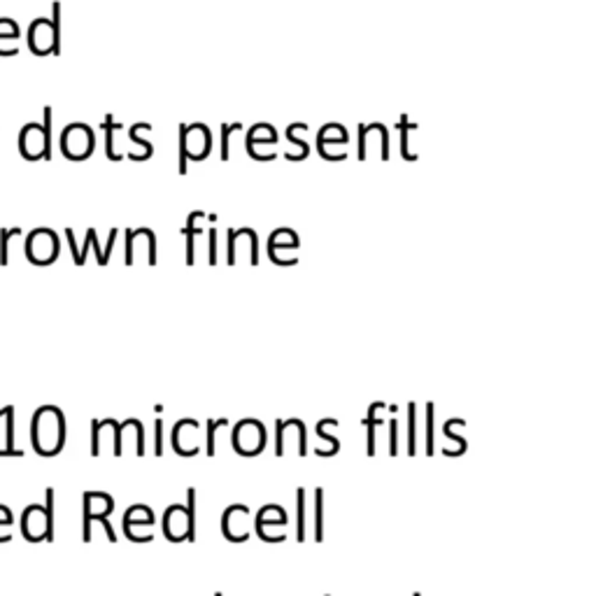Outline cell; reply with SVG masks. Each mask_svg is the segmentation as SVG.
Wrapping results in <instances>:
<instances>
[{"mask_svg": "<svg viewBox=\"0 0 596 596\" xmlns=\"http://www.w3.org/2000/svg\"><path fill=\"white\" fill-rule=\"evenodd\" d=\"M28 47L36 56L61 54V5L54 3V19H36L28 28Z\"/></svg>", "mask_w": 596, "mask_h": 596, "instance_id": "1", "label": "cell"}, {"mask_svg": "<svg viewBox=\"0 0 596 596\" xmlns=\"http://www.w3.org/2000/svg\"><path fill=\"white\" fill-rule=\"evenodd\" d=\"M61 152L72 161L89 158L94 152V133L87 124H70L61 133Z\"/></svg>", "mask_w": 596, "mask_h": 596, "instance_id": "2", "label": "cell"}, {"mask_svg": "<svg viewBox=\"0 0 596 596\" xmlns=\"http://www.w3.org/2000/svg\"><path fill=\"white\" fill-rule=\"evenodd\" d=\"M180 149L187 152L191 161H203L212 149V133L205 124L182 126L180 131Z\"/></svg>", "mask_w": 596, "mask_h": 596, "instance_id": "3", "label": "cell"}, {"mask_svg": "<svg viewBox=\"0 0 596 596\" xmlns=\"http://www.w3.org/2000/svg\"><path fill=\"white\" fill-rule=\"evenodd\" d=\"M19 149L21 156L28 161H38V158L47 156V161L52 158V140L47 138L45 126L40 124H26L19 136Z\"/></svg>", "mask_w": 596, "mask_h": 596, "instance_id": "4", "label": "cell"}, {"mask_svg": "<svg viewBox=\"0 0 596 596\" xmlns=\"http://www.w3.org/2000/svg\"><path fill=\"white\" fill-rule=\"evenodd\" d=\"M58 254V240L52 231L38 229L33 231L26 240V256L31 264L36 266H49L54 264V259Z\"/></svg>", "mask_w": 596, "mask_h": 596, "instance_id": "5", "label": "cell"}, {"mask_svg": "<svg viewBox=\"0 0 596 596\" xmlns=\"http://www.w3.org/2000/svg\"><path fill=\"white\" fill-rule=\"evenodd\" d=\"M280 247H284V249H296L298 247V238H296V233L293 231H287V229H280V231H275L273 236H271V240H268V254H275V251H278Z\"/></svg>", "mask_w": 596, "mask_h": 596, "instance_id": "6", "label": "cell"}, {"mask_svg": "<svg viewBox=\"0 0 596 596\" xmlns=\"http://www.w3.org/2000/svg\"><path fill=\"white\" fill-rule=\"evenodd\" d=\"M0 417H5V422H7V445H5V450H0V457H5V455H12V457H21L23 452L21 450H14V408L12 406H7L0 410Z\"/></svg>", "mask_w": 596, "mask_h": 596, "instance_id": "7", "label": "cell"}, {"mask_svg": "<svg viewBox=\"0 0 596 596\" xmlns=\"http://www.w3.org/2000/svg\"><path fill=\"white\" fill-rule=\"evenodd\" d=\"M19 233H21L19 229H12V231L3 229V231H0V266L10 264V238L19 236Z\"/></svg>", "mask_w": 596, "mask_h": 596, "instance_id": "8", "label": "cell"}, {"mask_svg": "<svg viewBox=\"0 0 596 596\" xmlns=\"http://www.w3.org/2000/svg\"><path fill=\"white\" fill-rule=\"evenodd\" d=\"M47 506H45V517H47V543L54 541V489H47Z\"/></svg>", "mask_w": 596, "mask_h": 596, "instance_id": "9", "label": "cell"}, {"mask_svg": "<svg viewBox=\"0 0 596 596\" xmlns=\"http://www.w3.org/2000/svg\"><path fill=\"white\" fill-rule=\"evenodd\" d=\"M0 40H19V26H16L14 19H0Z\"/></svg>", "mask_w": 596, "mask_h": 596, "instance_id": "10", "label": "cell"}, {"mask_svg": "<svg viewBox=\"0 0 596 596\" xmlns=\"http://www.w3.org/2000/svg\"><path fill=\"white\" fill-rule=\"evenodd\" d=\"M305 492L298 489V541H305Z\"/></svg>", "mask_w": 596, "mask_h": 596, "instance_id": "11", "label": "cell"}, {"mask_svg": "<svg viewBox=\"0 0 596 596\" xmlns=\"http://www.w3.org/2000/svg\"><path fill=\"white\" fill-rule=\"evenodd\" d=\"M226 424H229L226 419H220V422L210 419V422H207V455H210V457L215 455V433H217V426H226Z\"/></svg>", "mask_w": 596, "mask_h": 596, "instance_id": "12", "label": "cell"}, {"mask_svg": "<svg viewBox=\"0 0 596 596\" xmlns=\"http://www.w3.org/2000/svg\"><path fill=\"white\" fill-rule=\"evenodd\" d=\"M236 129H240V124H233V126H231V124H224V126H222V158H224V161H229V136H231V133L236 131Z\"/></svg>", "mask_w": 596, "mask_h": 596, "instance_id": "13", "label": "cell"}, {"mask_svg": "<svg viewBox=\"0 0 596 596\" xmlns=\"http://www.w3.org/2000/svg\"><path fill=\"white\" fill-rule=\"evenodd\" d=\"M131 140L136 142V145H140V147H142V156H145V161H147V158L152 156V142L142 140V138L138 136V124H136V126H133V129H131Z\"/></svg>", "mask_w": 596, "mask_h": 596, "instance_id": "14", "label": "cell"}, {"mask_svg": "<svg viewBox=\"0 0 596 596\" xmlns=\"http://www.w3.org/2000/svg\"><path fill=\"white\" fill-rule=\"evenodd\" d=\"M91 426H94V443H91V455L98 457L100 455V422H98V419H94Z\"/></svg>", "mask_w": 596, "mask_h": 596, "instance_id": "15", "label": "cell"}, {"mask_svg": "<svg viewBox=\"0 0 596 596\" xmlns=\"http://www.w3.org/2000/svg\"><path fill=\"white\" fill-rule=\"evenodd\" d=\"M210 264H217V233H215V229H210Z\"/></svg>", "mask_w": 596, "mask_h": 596, "instance_id": "16", "label": "cell"}, {"mask_svg": "<svg viewBox=\"0 0 596 596\" xmlns=\"http://www.w3.org/2000/svg\"><path fill=\"white\" fill-rule=\"evenodd\" d=\"M156 455H163V424L161 419H156Z\"/></svg>", "mask_w": 596, "mask_h": 596, "instance_id": "17", "label": "cell"}, {"mask_svg": "<svg viewBox=\"0 0 596 596\" xmlns=\"http://www.w3.org/2000/svg\"><path fill=\"white\" fill-rule=\"evenodd\" d=\"M87 236L91 238V245H94V247H96V251H98V264H100V266H105V264H107V256H105L103 251H100V247H98V242H96V231H94V229H89Z\"/></svg>", "mask_w": 596, "mask_h": 596, "instance_id": "18", "label": "cell"}]
</instances>
